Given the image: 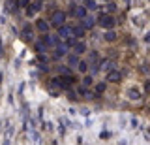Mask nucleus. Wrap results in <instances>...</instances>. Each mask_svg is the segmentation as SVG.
Masks as SVG:
<instances>
[{"instance_id": "nucleus-1", "label": "nucleus", "mask_w": 150, "mask_h": 145, "mask_svg": "<svg viewBox=\"0 0 150 145\" xmlns=\"http://www.w3.org/2000/svg\"><path fill=\"white\" fill-rule=\"evenodd\" d=\"M98 25H100L101 29H112V26H115V19H112L109 13H101V15L98 17Z\"/></svg>"}, {"instance_id": "nucleus-2", "label": "nucleus", "mask_w": 150, "mask_h": 145, "mask_svg": "<svg viewBox=\"0 0 150 145\" xmlns=\"http://www.w3.org/2000/svg\"><path fill=\"white\" fill-rule=\"evenodd\" d=\"M120 72H116V70H111L109 74H107V81H112V83H118L120 81Z\"/></svg>"}, {"instance_id": "nucleus-4", "label": "nucleus", "mask_w": 150, "mask_h": 145, "mask_svg": "<svg viewBox=\"0 0 150 145\" xmlns=\"http://www.w3.org/2000/svg\"><path fill=\"white\" fill-rule=\"evenodd\" d=\"M103 40H107V41H115L116 40V34L112 30H109V32H105V36H103Z\"/></svg>"}, {"instance_id": "nucleus-5", "label": "nucleus", "mask_w": 150, "mask_h": 145, "mask_svg": "<svg viewBox=\"0 0 150 145\" xmlns=\"http://www.w3.org/2000/svg\"><path fill=\"white\" fill-rule=\"evenodd\" d=\"M144 91H146V92H150V81H146V83H144Z\"/></svg>"}, {"instance_id": "nucleus-3", "label": "nucleus", "mask_w": 150, "mask_h": 145, "mask_svg": "<svg viewBox=\"0 0 150 145\" xmlns=\"http://www.w3.org/2000/svg\"><path fill=\"white\" fill-rule=\"evenodd\" d=\"M128 94H129L131 100H139V98H141V91H139V89H129Z\"/></svg>"}, {"instance_id": "nucleus-6", "label": "nucleus", "mask_w": 150, "mask_h": 145, "mask_svg": "<svg viewBox=\"0 0 150 145\" xmlns=\"http://www.w3.org/2000/svg\"><path fill=\"white\" fill-rule=\"evenodd\" d=\"M107 2H109V0H107Z\"/></svg>"}]
</instances>
